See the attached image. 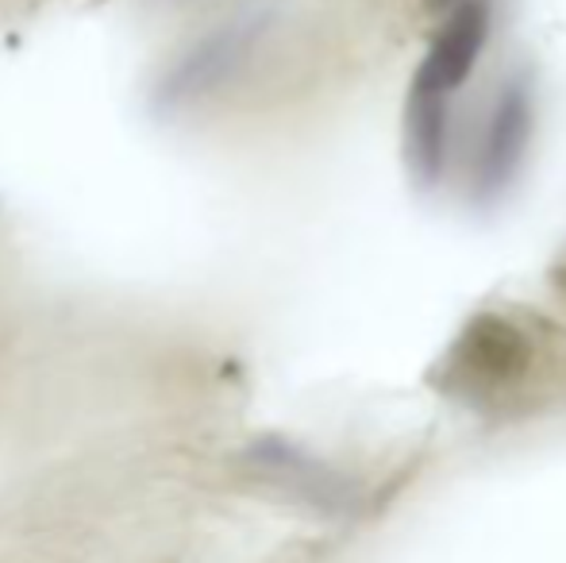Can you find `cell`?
<instances>
[{
  "mask_svg": "<svg viewBox=\"0 0 566 563\" xmlns=\"http://www.w3.org/2000/svg\"><path fill=\"white\" fill-rule=\"evenodd\" d=\"M532 363V344L505 316H478L454 344L448 363V383L462 394H497L524 378Z\"/></svg>",
  "mask_w": 566,
  "mask_h": 563,
  "instance_id": "7a4b0ae2",
  "label": "cell"
},
{
  "mask_svg": "<svg viewBox=\"0 0 566 563\" xmlns=\"http://www.w3.org/2000/svg\"><path fill=\"white\" fill-rule=\"evenodd\" d=\"M490 28H493L490 0H462V4H454L448 23L440 28V35L432 39V51L420 62L417 74L436 82L440 90L459 93V85L474 74L478 59H482L485 43H490Z\"/></svg>",
  "mask_w": 566,
  "mask_h": 563,
  "instance_id": "277c9868",
  "label": "cell"
},
{
  "mask_svg": "<svg viewBox=\"0 0 566 563\" xmlns=\"http://www.w3.org/2000/svg\"><path fill=\"white\" fill-rule=\"evenodd\" d=\"M532 124H536V97H532L528 74H516L501 85L497 101L490 108L482 143H478V163H474V189L482 201L505 194L509 181L521 174L524 158H528Z\"/></svg>",
  "mask_w": 566,
  "mask_h": 563,
  "instance_id": "6da1fadb",
  "label": "cell"
},
{
  "mask_svg": "<svg viewBox=\"0 0 566 563\" xmlns=\"http://www.w3.org/2000/svg\"><path fill=\"white\" fill-rule=\"evenodd\" d=\"M451 97L428 77H412L405 101V166L420 189H436L448 170L451 147Z\"/></svg>",
  "mask_w": 566,
  "mask_h": 563,
  "instance_id": "3957f363",
  "label": "cell"
},
{
  "mask_svg": "<svg viewBox=\"0 0 566 563\" xmlns=\"http://www.w3.org/2000/svg\"><path fill=\"white\" fill-rule=\"evenodd\" d=\"M432 4H451V0H432ZM454 4H462V0H454Z\"/></svg>",
  "mask_w": 566,
  "mask_h": 563,
  "instance_id": "5b68a950",
  "label": "cell"
}]
</instances>
